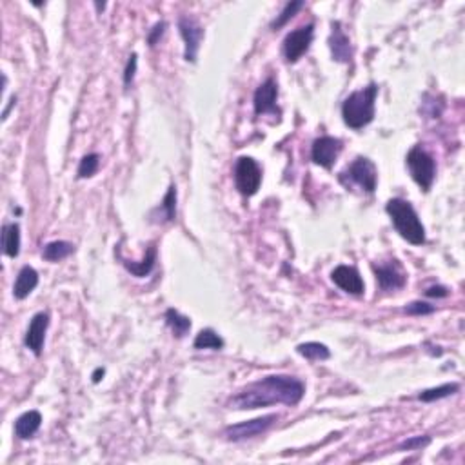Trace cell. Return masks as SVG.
Segmentation results:
<instances>
[{
	"instance_id": "9a60e30c",
	"label": "cell",
	"mask_w": 465,
	"mask_h": 465,
	"mask_svg": "<svg viewBox=\"0 0 465 465\" xmlns=\"http://www.w3.org/2000/svg\"><path fill=\"white\" fill-rule=\"evenodd\" d=\"M329 49L333 55V60L342 62V64H349L352 58V47L351 40L345 33H343L342 24L336 22L331 24V37H329Z\"/></svg>"
},
{
	"instance_id": "83f0119b",
	"label": "cell",
	"mask_w": 465,
	"mask_h": 465,
	"mask_svg": "<svg viewBox=\"0 0 465 465\" xmlns=\"http://www.w3.org/2000/svg\"><path fill=\"white\" fill-rule=\"evenodd\" d=\"M404 311L407 313V315L425 316V315H432V313L437 311V307L427 304V302H411L409 306H405Z\"/></svg>"
},
{
	"instance_id": "3957f363",
	"label": "cell",
	"mask_w": 465,
	"mask_h": 465,
	"mask_svg": "<svg viewBox=\"0 0 465 465\" xmlns=\"http://www.w3.org/2000/svg\"><path fill=\"white\" fill-rule=\"evenodd\" d=\"M378 95V85L369 84L364 90L351 93L342 104V118L345 126L358 131L373 122L375 118V102Z\"/></svg>"
},
{
	"instance_id": "d6986e66",
	"label": "cell",
	"mask_w": 465,
	"mask_h": 465,
	"mask_svg": "<svg viewBox=\"0 0 465 465\" xmlns=\"http://www.w3.org/2000/svg\"><path fill=\"white\" fill-rule=\"evenodd\" d=\"M2 250L10 259H17L20 253V227L19 224L2 226Z\"/></svg>"
},
{
	"instance_id": "277c9868",
	"label": "cell",
	"mask_w": 465,
	"mask_h": 465,
	"mask_svg": "<svg viewBox=\"0 0 465 465\" xmlns=\"http://www.w3.org/2000/svg\"><path fill=\"white\" fill-rule=\"evenodd\" d=\"M340 182L345 188L358 186L366 193H375L376 183H378V171L371 160L358 156L351 165H348V170L340 173Z\"/></svg>"
},
{
	"instance_id": "2e32d148",
	"label": "cell",
	"mask_w": 465,
	"mask_h": 465,
	"mask_svg": "<svg viewBox=\"0 0 465 465\" xmlns=\"http://www.w3.org/2000/svg\"><path fill=\"white\" fill-rule=\"evenodd\" d=\"M37 286H38V272L35 271L31 266H24V268L20 269L17 280H15L13 296L17 300H24V298H28V296L35 291V287Z\"/></svg>"
},
{
	"instance_id": "9c48e42d",
	"label": "cell",
	"mask_w": 465,
	"mask_h": 465,
	"mask_svg": "<svg viewBox=\"0 0 465 465\" xmlns=\"http://www.w3.org/2000/svg\"><path fill=\"white\" fill-rule=\"evenodd\" d=\"M343 149V144L340 138H334V136H320L313 142V147H311V158L316 165L324 168V170H331L334 165V162L338 160L340 153Z\"/></svg>"
},
{
	"instance_id": "e575fe53",
	"label": "cell",
	"mask_w": 465,
	"mask_h": 465,
	"mask_svg": "<svg viewBox=\"0 0 465 465\" xmlns=\"http://www.w3.org/2000/svg\"><path fill=\"white\" fill-rule=\"evenodd\" d=\"M95 6H97V10H99V11H104V8H106V4H104V2H102V4H100V2H97Z\"/></svg>"
},
{
	"instance_id": "cb8c5ba5",
	"label": "cell",
	"mask_w": 465,
	"mask_h": 465,
	"mask_svg": "<svg viewBox=\"0 0 465 465\" xmlns=\"http://www.w3.org/2000/svg\"><path fill=\"white\" fill-rule=\"evenodd\" d=\"M460 391V384H443L440 387H432V389L422 391L418 395V400L425 402V404H431V402H437V400L447 398V396L455 395Z\"/></svg>"
},
{
	"instance_id": "7402d4cb",
	"label": "cell",
	"mask_w": 465,
	"mask_h": 465,
	"mask_svg": "<svg viewBox=\"0 0 465 465\" xmlns=\"http://www.w3.org/2000/svg\"><path fill=\"white\" fill-rule=\"evenodd\" d=\"M164 318H165V324H168V327L173 331V334L177 336V338H183V336L189 333V329H191V320H189L188 316L180 315L177 309L165 311Z\"/></svg>"
},
{
	"instance_id": "484cf974",
	"label": "cell",
	"mask_w": 465,
	"mask_h": 465,
	"mask_svg": "<svg viewBox=\"0 0 465 465\" xmlns=\"http://www.w3.org/2000/svg\"><path fill=\"white\" fill-rule=\"evenodd\" d=\"M302 8H304V2H302V0H293V2H287L286 8L282 10V13L278 15L277 19L272 20L271 28L275 29V31H277V29H280V28H284V26H286V24L289 22V20H291L293 17H295V15L302 10Z\"/></svg>"
},
{
	"instance_id": "4fadbf2b",
	"label": "cell",
	"mask_w": 465,
	"mask_h": 465,
	"mask_svg": "<svg viewBox=\"0 0 465 465\" xmlns=\"http://www.w3.org/2000/svg\"><path fill=\"white\" fill-rule=\"evenodd\" d=\"M49 325V315L47 313H37L29 322V327L26 331V348L33 352L35 357H40L46 340V331Z\"/></svg>"
},
{
	"instance_id": "e0dca14e",
	"label": "cell",
	"mask_w": 465,
	"mask_h": 465,
	"mask_svg": "<svg viewBox=\"0 0 465 465\" xmlns=\"http://www.w3.org/2000/svg\"><path fill=\"white\" fill-rule=\"evenodd\" d=\"M118 259L122 260L124 268L131 272L133 277L146 278L147 275H151V271H153V269H155V266H156V245L151 244L149 247H147L146 256H144L140 262H129V260L122 259L120 254H118Z\"/></svg>"
},
{
	"instance_id": "836d02e7",
	"label": "cell",
	"mask_w": 465,
	"mask_h": 465,
	"mask_svg": "<svg viewBox=\"0 0 465 465\" xmlns=\"http://www.w3.org/2000/svg\"><path fill=\"white\" fill-rule=\"evenodd\" d=\"M104 375H106V371H104L102 367H99V369H95V373H93V376H91V378H93L95 384H99V382L104 378Z\"/></svg>"
},
{
	"instance_id": "5b68a950",
	"label": "cell",
	"mask_w": 465,
	"mask_h": 465,
	"mask_svg": "<svg viewBox=\"0 0 465 465\" xmlns=\"http://www.w3.org/2000/svg\"><path fill=\"white\" fill-rule=\"evenodd\" d=\"M405 162H407L409 173H411L414 182L418 183L420 189L429 191L434 179H437V162H434V158L422 146H414L407 153Z\"/></svg>"
},
{
	"instance_id": "7a4b0ae2",
	"label": "cell",
	"mask_w": 465,
	"mask_h": 465,
	"mask_svg": "<svg viewBox=\"0 0 465 465\" xmlns=\"http://www.w3.org/2000/svg\"><path fill=\"white\" fill-rule=\"evenodd\" d=\"M386 211L391 216V222L395 226L396 233L409 244L423 245L425 244V227L420 220L418 213L413 204L404 198H391L386 204Z\"/></svg>"
},
{
	"instance_id": "44dd1931",
	"label": "cell",
	"mask_w": 465,
	"mask_h": 465,
	"mask_svg": "<svg viewBox=\"0 0 465 465\" xmlns=\"http://www.w3.org/2000/svg\"><path fill=\"white\" fill-rule=\"evenodd\" d=\"M75 251V245L66 240H55V242H49V244L44 247L42 256L47 262H60V260L67 259L71 253Z\"/></svg>"
},
{
	"instance_id": "4316f807",
	"label": "cell",
	"mask_w": 465,
	"mask_h": 465,
	"mask_svg": "<svg viewBox=\"0 0 465 465\" xmlns=\"http://www.w3.org/2000/svg\"><path fill=\"white\" fill-rule=\"evenodd\" d=\"M99 165H100V155H97V153L85 155L84 158L80 160L79 171H76L79 179H90V177H93V174L99 171Z\"/></svg>"
},
{
	"instance_id": "6da1fadb",
	"label": "cell",
	"mask_w": 465,
	"mask_h": 465,
	"mask_svg": "<svg viewBox=\"0 0 465 465\" xmlns=\"http://www.w3.org/2000/svg\"><path fill=\"white\" fill-rule=\"evenodd\" d=\"M304 395H306V386L298 378L287 375H271L238 391L229 400V407L236 411L260 409L277 404L293 407L300 404Z\"/></svg>"
},
{
	"instance_id": "1f68e13d",
	"label": "cell",
	"mask_w": 465,
	"mask_h": 465,
	"mask_svg": "<svg viewBox=\"0 0 465 465\" xmlns=\"http://www.w3.org/2000/svg\"><path fill=\"white\" fill-rule=\"evenodd\" d=\"M425 295H427L429 298H446V296L449 295V291H447V287L443 286H432L425 291Z\"/></svg>"
},
{
	"instance_id": "d6a6232c",
	"label": "cell",
	"mask_w": 465,
	"mask_h": 465,
	"mask_svg": "<svg viewBox=\"0 0 465 465\" xmlns=\"http://www.w3.org/2000/svg\"><path fill=\"white\" fill-rule=\"evenodd\" d=\"M15 106H17V97L13 95V97L8 100V106H6V109L2 111V120H8V117H10V111L15 108Z\"/></svg>"
},
{
	"instance_id": "603a6c76",
	"label": "cell",
	"mask_w": 465,
	"mask_h": 465,
	"mask_svg": "<svg viewBox=\"0 0 465 465\" xmlns=\"http://www.w3.org/2000/svg\"><path fill=\"white\" fill-rule=\"evenodd\" d=\"M296 351H298V354L307 358V360H329L331 358L329 348L320 342L300 343V345L296 348Z\"/></svg>"
},
{
	"instance_id": "f1b7e54d",
	"label": "cell",
	"mask_w": 465,
	"mask_h": 465,
	"mask_svg": "<svg viewBox=\"0 0 465 465\" xmlns=\"http://www.w3.org/2000/svg\"><path fill=\"white\" fill-rule=\"evenodd\" d=\"M431 443L429 437H413L405 440L404 443H400V451H414V449H423Z\"/></svg>"
},
{
	"instance_id": "ba28073f",
	"label": "cell",
	"mask_w": 465,
	"mask_h": 465,
	"mask_svg": "<svg viewBox=\"0 0 465 465\" xmlns=\"http://www.w3.org/2000/svg\"><path fill=\"white\" fill-rule=\"evenodd\" d=\"M313 37H315V26L313 24H307L304 28H298L291 33H287V37L284 38V57H286V60L291 62V64L300 60L302 55H306L307 49L311 47Z\"/></svg>"
},
{
	"instance_id": "4dcf8cb0",
	"label": "cell",
	"mask_w": 465,
	"mask_h": 465,
	"mask_svg": "<svg viewBox=\"0 0 465 465\" xmlns=\"http://www.w3.org/2000/svg\"><path fill=\"white\" fill-rule=\"evenodd\" d=\"M164 31H165L164 20H162V22H156L155 26H153V29L149 31V35H147V44H149L151 47L156 46L160 38H162V35H164Z\"/></svg>"
},
{
	"instance_id": "5bb4252c",
	"label": "cell",
	"mask_w": 465,
	"mask_h": 465,
	"mask_svg": "<svg viewBox=\"0 0 465 465\" xmlns=\"http://www.w3.org/2000/svg\"><path fill=\"white\" fill-rule=\"evenodd\" d=\"M331 280L342 291L349 293V295H362L364 289H366L358 269L351 268V266H338V268H334L333 272H331Z\"/></svg>"
},
{
	"instance_id": "d4e9b609",
	"label": "cell",
	"mask_w": 465,
	"mask_h": 465,
	"mask_svg": "<svg viewBox=\"0 0 465 465\" xmlns=\"http://www.w3.org/2000/svg\"><path fill=\"white\" fill-rule=\"evenodd\" d=\"M193 345L195 349H222L224 348V340L213 329H202L197 334Z\"/></svg>"
},
{
	"instance_id": "ffe728a7",
	"label": "cell",
	"mask_w": 465,
	"mask_h": 465,
	"mask_svg": "<svg viewBox=\"0 0 465 465\" xmlns=\"http://www.w3.org/2000/svg\"><path fill=\"white\" fill-rule=\"evenodd\" d=\"M151 216L155 218V222H173L177 218V189L174 186L168 189L160 207H156Z\"/></svg>"
},
{
	"instance_id": "52a82bcc",
	"label": "cell",
	"mask_w": 465,
	"mask_h": 465,
	"mask_svg": "<svg viewBox=\"0 0 465 465\" xmlns=\"http://www.w3.org/2000/svg\"><path fill=\"white\" fill-rule=\"evenodd\" d=\"M277 420L278 414H266V416H260V418L247 420V422L236 423V425H229L224 431V437L229 442H244V440H250V438L268 432L277 423Z\"/></svg>"
},
{
	"instance_id": "f546056e",
	"label": "cell",
	"mask_w": 465,
	"mask_h": 465,
	"mask_svg": "<svg viewBox=\"0 0 465 465\" xmlns=\"http://www.w3.org/2000/svg\"><path fill=\"white\" fill-rule=\"evenodd\" d=\"M136 66H138V57H136V53H131V55H129V60H127L126 64V70H124V84L126 85L131 84L133 79H135Z\"/></svg>"
},
{
	"instance_id": "30bf717a",
	"label": "cell",
	"mask_w": 465,
	"mask_h": 465,
	"mask_svg": "<svg viewBox=\"0 0 465 465\" xmlns=\"http://www.w3.org/2000/svg\"><path fill=\"white\" fill-rule=\"evenodd\" d=\"M179 29L183 38V46H186L183 58L188 62H197L198 49H200V42H202L204 37L202 26L195 17L183 15L179 19Z\"/></svg>"
},
{
	"instance_id": "ac0fdd59",
	"label": "cell",
	"mask_w": 465,
	"mask_h": 465,
	"mask_svg": "<svg viewBox=\"0 0 465 465\" xmlns=\"http://www.w3.org/2000/svg\"><path fill=\"white\" fill-rule=\"evenodd\" d=\"M40 425H42V414L38 411H28L15 422V434L20 440H28V438H33L37 434Z\"/></svg>"
},
{
	"instance_id": "7c38bea8",
	"label": "cell",
	"mask_w": 465,
	"mask_h": 465,
	"mask_svg": "<svg viewBox=\"0 0 465 465\" xmlns=\"http://www.w3.org/2000/svg\"><path fill=\"white\" fill-rule=\"evenodd\" d=\"M277 99H278V84L275 79H268L263 84L259 85L254 91V113L256 115H277Z\"/></svg>"
},
{
	"instance_id": "8992f818",
	"label": "cell",
	"mask_w": 465,
	"mask_h": 465,
	"mask_svg": "<svg viewBox=\"0 0 465 465\" xmlns=\"http://www.w3.org/2000/svg\"><path fill=\"white\" fill-rule=\"evenodd\" d=\"M262 183V170L251 156H240L235 165V186L240 195L253 197Z\"/></svg>"
},
{
	"instance_id": "8fae6325",
	"label": "cell",
	"mask_w": 465,
	"mask_h": 465,
	"mask_svg": "<svg viewBox=\"0 0 465 465\" xmlns=\"http://www.w3.org/2000/svg\"><path fill=\"white\" fill-rule=\"evenodd\" d=\"M373 271H375L376 282L382 291H396L407 284V272L404 271L398 260H389L387 263L373 266Z\"/></svg>"
}]
</instances>
